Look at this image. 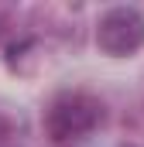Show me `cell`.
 <instances>
[{
  "instance_id": "6da1fadb",
  "label": "cell",
  "mask_w": 144,
  "mask_h": 147,
  "mask_svg": "<svg viewBox=\"0 0 144 147\" xmlns=\"http://www.w3.org/2000/svg\"><path fill=\"white\" fill-rule=\"evenodd\" d=\"M103 120H107V106L100 96L82 92V89H65L45 110V134L55 144H75L96 134Z\"/></svg>"
},
{
  "instance_id": "7a4b0ae2",
  "label": "cell",
  "mask_w": 144,
  "mask_h": 147,
  "mask_svg": "<svg viewBox=\"0 0 144 147\" xmlns=\"http://www.w3.org/2000/svg\"><path fill=\"white\" fill-rule=\"evenodd\" d=\"M96 45L110 58H130L144 48V14L137 7H110L96 24Z\"/></svg>"
},
{
  "instance_id": "3957f363",
  "label": "cell",
  "mask_w": 144,
  "mask_h": 147,
  "mask_svg": "<svg viewBox=\"0 0 144 147\" xmlns=\"http://www.w3.org/2000/svg\"><path fill=\"white\" fill-rule=\"evenodd\" d=\"M10 134H14V120H10L7 113H0V140H7Z\"/></svg>"
}]
</instances>
